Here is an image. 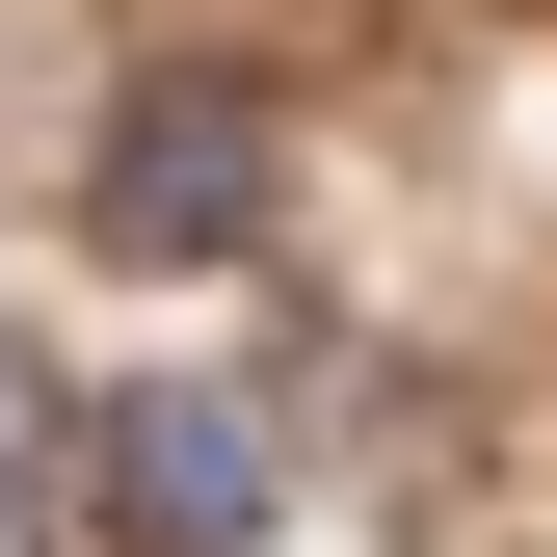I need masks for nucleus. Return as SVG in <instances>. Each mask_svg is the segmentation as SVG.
I'll return each instance as SVG.
<instances>
[{"mask_svg": "<svg viewBox=\"0 0 557 557\" xmlns=\"http://www.w3.org/2000/svg\"><path fill=\"white\" fill-rule=\"evenodd\" d=\"M81 239H107V265H239V239H265V81L160 53V81L81 133Z\"/></svg>", "mask_w": 557, "mask_h": 557, "instance_id": "nucleus-1", "label": "nucleus"}, {"mask_svg": "<svg viewBox=\"0 0 557 557\" xmlns=\"http://www.w3.org/2000/svg\"><path fill=\"white\" fill-rule=\"evenodd\" d=\"M265 451H293V425H265V398H213V372H160V398H107V505L160 531V557H239L265 505H293Z\"/></svg>", "mask_w": 557, "mask_h": 557, "instance_id": "nucleus-2", "label": "nucleus"}, {"mask_svg": "<svg viewBox=\"0 0 557 557\" xmlns=\"http://www.w3.org/2000/svg\"><path fill=\"white\" fill-rule=\"evenodd\" d=\"M53 451H81V425H53V372H27V345H0V505H27Z\"/></svg>", "mask_w": 557, "mask_h": 557, "instance_id": "nucleus-3", "label": "nucleus"}]
</instances>
